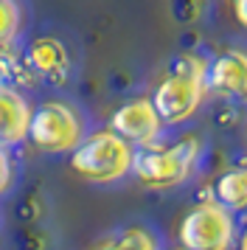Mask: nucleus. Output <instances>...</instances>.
Listing matches in <instances>:
<instances>
[{"mask_svg": "<svg viewBox=\"0 0 247 250\" xmlns=\"http://www.w3.org/2000/svg\"><path fill=\"white\" fill-rule=\"evenodd\" d=\"M202 141L197 135H185L174 144H152L135 149L132 174L144 188L166 191L188 180L200 163Z\"/></svg>", "mask_w": 247, "mask_h": 250, "instance_id": "obj_2", "label": "nucleus"}, {"mask_svg": "<svg viewBox=\"0 0 247 250\" xmlns=\"http://www.w3.org/2000/svg\"><path fill=\"white\" fill-rule=\"evenodd\" d=\"M135 146L112 129H99L84 135V141L70 152V169L87 183H118L132 171Z\"/></svg>", "mask_w": 247, "mask_h": 250, "instance_id": "obj_3", "label": "nucleus"}, {"mask_svg": "<svg viewBox=\"0 0 247 250\" xmlns=\"http://www.w3.org/2000/svg\"><path fill=\"white\" fill-rule=\"evenodd\" d=\"M230 12H233L236 23L247 31V0H230Z\"/></svg>", "mask_w": 247, "mask_h": 250, "instance_id": "obj_14", "label": "nucleus"}, {"mask_svg": "<svg viewBox=\"0 0 247 250\" xmlns=\"http://www.w3.org/2000/svg\"><path fill=\"white\" fill-rule=\"evenodd\" d=\"M28 141L45 155H70L84 141V118L67 102H42L34 107Z\"/></svg>", "mask_w": 247, "mask_h": 250, "instance_id": "obj_4", "label": "nucleus"}, {"mask_svg": "<svg viewBox=\"0 0 247 250\" xmlns=\"http://www.w3.org/2000/svg\"><path fill=\"white\" fill-rule=\"evenodd\" d=\"M208 93L247 102V51L227 48L208 62Z\"/></svg>", "mask_w": 247, "mask_h": 250, "instance_id": "obj_7", "label": "nucleus"}, {"mask_svg": "<svg viewBox=\"0 0 247 250\" xmlns=\"http://www.w3.org/2000/svg\"><path fill=\"white\" fill-rule=\"evenodd\" d=\"M208 96V59L197 54H183L168 65L166 76L152 93L163 126H177L197 115Z\"/></svg>", "mask_w": 247, "mask_h": 250, "instance_id": "obj_1", "label": "nucleus"}, {"mask_svg": "<svg viewBox=\"0 0 247 250\" xmlns=\"http://www.w3.org/2000/svg\"><path fill=\"white\" fill-rule=\"evenodd\" d=\"M14 183V163H11V155L0 146V197L11 188Z\"/></svg>", "mask_w": 247, "mask_h": 250, "instance_id": "obj_13", "label": "nucleus"}, {"mask_svg": "<svg viewBox=\"0 0 247 250\" xmlns=\"http://www.w3.org/2000/svg\"><path fill=\"white\" fill-rule=\"evenodd\" d=\"M239 250H247V230L242 233V242H239Z\"/></svg>", "mask_w": 247, "mask_h": 250, "instance_id": "obj_15", "label": "nucleus"}, {"mask_svg": "<svg viewBox=\"0 0 247 250\" xmlns=\"http://www.w3.org/2000/svg\"><path fill=\"white\" fill-rule=\"evenodd\" d=\"M110 129L118 132L124 141H129L135 149H141V146L157 144L163 121H160L152 99L144 96V99H132V102L121 104L110 118Z\"/></svg>", "mask_w": 247, "mask_h": 250, "instance_id": "obj_6", "label": "nucleus"}, {"mask_svg": "<svg viewBox=\"0 0 247 250\" xmlns=\"http://www.w3.org/2000/svg\"><path fill=\"white\" fill-rule=\"evenodd\" d=\"M213 200L222 203L227 211L247 208V169H227L213 183Z\"/></svg>", "mask_w": 247, "mask_h": 250, "instance_id": "obj_10", "label": "nucleus"}, {"mask_svg": "<svg viewBox=\"0 0 247 250\" xmlns=\"http://www.w3.org/2000/svg\"><path fill=\"white\" fill-rule=\"evenodd\" d=\"M171 250H185V248H171Z\"/></svg>", "mask_w": 247, "mask_h": 250, "instance_id": "obj_16", "label": "nucleus"}, {"mask_svg": "<svg viewBox=\"0 0 247 250\" xmlns=\"http://www.w3.org/2000/svg\"><path fill=\"white\" fill-rule=\"evenodd\" d=\"M22 31L20 0H0V48H9Z\"/></svg>", "mask_w": 247, "mask_h": 250, "instance_id": "obj_12", "label": "nucleus"}, {"mask_svg": "<svg viewBox=\"0 0 247 250\" xmlns=\"http://www.w3.org/2000/svg\"><path fill=\"white\" fill-rule=\"evenodd\" d=\"M180 248L185 250H230L236 245V219L216 200H202L183 214L177 228Z\"/></svg>", "mask_w": 247, "mask_h": 250, "instance_id": "obj_5", "label": "nucleus"}, {"mask_svg": "<svg viewBox=\"0 0 247 250\" xmlns=\"http://www.w3.org/2000/svg\"><path fill=\"white\" fill-rule=\"evenodd\" d=\"M25 65L40 79L62 82L70 70V54L56 37H37L25 51Z\"/></svg>", "mask_w": 247, "mask_h": 250, "instance_id": "obj_9", "label": "nucleus"}, {"mask_svg": "<svg viewBox=\"0 0 247 250\" xmlns=\"http://www.w3.org/2000/svg\"><path fill=\"white\" fill-rule=\"evenodd\" d=\"M34 107L20 90L0 84V146H17L28 141Z\"/></svg>", "mask_w": 247, "mask_h": 250, "instance_id": "obj_8", "label": "nucleus"}, {"mask_svg": "<svg viewBox=\"0 0 247 250\" xmlns=\"http://www.w3.org/2000/svg\"><path fill=\"white\" fill-rule=\"evenodd\" d=\"M90 250H160V245H157V236L152 230L132 225V228H121L118 233L99 239Z\"/></svg>", "mask_w": 247, "mask_h": 250, "instance_id": "obj_11", "label": "nucleus"}]
</instances>
